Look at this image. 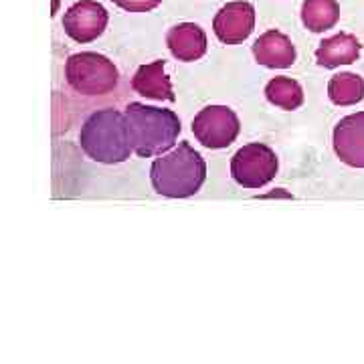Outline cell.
I'll return each instance as SVG.
<instances>
[{"label":"cell","mask_w":364,"mask_h":364,"mask_svg":"<svg viewBox=\"0 0 364 364\" xmlns=\"http://www.w3.org/2000/svg\"><path fill=\"white\" fill-rule=\"evenodd\" d=\"M150 181L158 195L166 198H188L207 181V162L188 142H181L158 156L150 168Z\"/></svg>","instance_id":"obj_1"},{"label":"cell","mask_w":364,"mask_h":364,"mask_svg":"<svg viewBox=\"0 0 364 364\" xmlns=\"http://www.w3.org/2000/svg\"><path fill=\"white\" fill-rule=\"evenodd\" d=\"M134 152L142 158L162 156L178 140L181 119L172 109L132 102L124 109Z\"/></svg>","instance_id":"obj_2"},{"label":"cell","mask_w":364,"mask_h":364,"mask_svg":"<svg viewBox=\"0 0 364 364\" xmlns=\"http://www.w3.org/2000/svg\"><path fill=\"white\" fill-rule=\"evenodd\" d=\"M79 144L87 158L102 164H122L134 152L124 112L109 107L85 119L79 132Z\"/></svg>","instance_id":"obj_3"},{"label":"cell","mask_w":364,"mask_h":364,"mask_svg":"<svg viewBox=\"0 0 364 364\" xmlns=\"http://www.w3.org/2000/svg\"><path fill=\"white\" fill-rule=\"evenodd\" d=\"M67 83L81 95H107L119 83V71L105 55L100 53H75L65 63Z\"/></svg>","instance_id":"obj_4"},{"label":"cell","mask_w":364,"mask_h":364,"mask_svg":"<svg viewBox=\"0 0 364 364\" xmlns=\"http://www.w3.org/2000/svg\"><path fill=\"white\" fill-rule=\"evenodd\" d=\"M279 162L275 152L261 142L239 148L231 160V176L243 188H263L275 178Z\"/></svg>","instance_id":"obj_5"},{"label":"cell","mask_w":364,"mask_h":364,"mask_svg":"<svg viewBox=\"0 0 364 364\" xmlns=\"http://www.w3.org/2000/svg\"><path fill=\"white\" fill-rule=\"evenodd\" d=\"M241 132L239 117L227 105H208L193 119V134L198 142L210 150L229 148Z\"/></svg>","instance_id":"obj_6"},{"label":"cell","mask_w":364,"mask_h":364,"mask_svg":"<svg viewBox=\"0 0 364 364\" xmlns=\"http://www.w3.org/2000/svg\"><path fill=\"white\" fill-rule=\"evenodd\" d=\"M107 21L109 16L104 4L95 0H79L67 9L63 28L67 37H71L75 43H91L104 35Z\"/></svg>","instance_id":"obj_7"},{"label":"cell","mask_w":364,"mask_h":364,"mask_svg":"<svg viewBox=\"0 0 364 364\" xmlns=\"http://www.w3.org/2000/svg\"><path fill=\"white\" fill-rule=\"evenodd\" d=\"M255 28V9L247 0L227 2L213 21L217 39L225 45H239L249 39Z\"/></svg>","instance_id":"obj_8"},{"label":"cell","mask_w":364,"mask_h":364,"mask_svg":"<svg viewBox=\"0 0 364 364\" xmlns=\"http://www.w3.org/2000/svg\"><path fill=\"white\" fill-rule=\"evenodd\" d=\"M334 152L352 168H364V112L340 119L334 128Z\"/></svg>","instance_id":"obj_9"},{"label":"cell","mask_w":364,"mask_h":364,"mask_svg":"<svg viewBox=\"0 0 364 364\" xmlns=\"http://www.w3.org/2000/svg\"><path fill=\"white\" fill-rule=\"evenodd\" d=\"M253 57L255 61L269 69H287L296 63V45L282 31H267L259 35V39L253 43Z\"/></svg>","instance_id":"obj_10"},{"label":"cell","mask_w":364,"mask_h":364,"mask_svg":"<svg viewBox=\"0 0 364 364\" xmlns=\"http://www.w3.org/2000/svg\"><path fill=\"white\" fill-rule=\"evenodd\" d=\"M166 45L174 59L184 63L198 61L207 53V33L195 23H181L168 31Z\"/></svg>","instance_id":"obj_11"},{"label":"cell","mask_w":364,"mask_h":364,"mask_svg":"<svg viewBox=\"0 0 364 364\" xmlns=\"http://www.w3.org/2000/svg\"><path fill=\"white\" fill-rule=\"evenodd\" d=\"M166 61H154L148 65L138 67V71L132 77V90L138 95L156 100V102H174V91H172V81L164 73Z\"/></svg>","instance_id":"obj_12"},{"label":"cell","mask_w":364,"mask_h":364,"mask_svg":"<svg viewBox=\"0 0 364 364\" xmlns=\"http://www.w3.org/2000/svg\"><path fill=\"white\" fill-rule=\"evenodd\" d=\"M360 51H363V45L354 35L338 33L320 43V47L316 49V61L320 67L336 69L340 65L354 63L360 57Z\"/></svg>","instance_id":"obj_13"},{"label":"cell","mask_w":364,"mask_h":364,"mask_svg":"<svg viewBox=\"0 0 364 364\" xmlns=\"http://www.w3.org/2000/svg\"><path fill=\"white\" fill-rule=\"evenodd\" d=\"M340 21V4L336 0H304L301 23L312 33L334 28Z\"/></svg>","instance_id":"obj_14"},{"label":"cell","mask_w":364,"mask_h":364,"mask_svg":"<svg viewBox=\"0 0 364 364\" xmlns=\"http://www.w3.org/2000/svg\"><path fill=\"white\" fill-rule=\"evenodd\" d=\"M328 97L334 105H356L364 100V79L356 73H338L328 81Z\"/></svg>","instance_id":"obj_15"},{"label":"cell","mask_w":364,"mask_h":364,"mask_svg":"<svg viewBox=\"0 0 364 364\" xmlns=\"http://www.w3.org/2000/svg\"><path fill=\"white\" fill-rule=\"evenodd\" d=\"M265 97L275 107H282L287 112H294L304 104V90L296 79L273 77L265 85Z\"/></svg>","instance_id":"obj_16"},{"label":"cell","mask_w":364,"mask_h":364,"mask_svg":"<svg viewBox=\"0 0 364 364\" xmlns=\"http://www.w3.org/2000/svg\"><path fill=\"white\" fill-rule=\"evenodd\" d=\"M112 2L128 13H150L162 4V0H112Z\"/></svg>","instance_id":"obj_17"},{"label":"cell","mask_w":364,"mask_h":364,"mask_svg":"<svg viewBox=\"0 0 364 364\" xmlns=\"http://www.w3.org/2000/svg\"><path fill=\"white\" fill-rule=\"evenodd\" d=\"M57 6H59V0H53V14L57 13Z\"/></svg>","instance_id":"obj_18"}]
</instances>
